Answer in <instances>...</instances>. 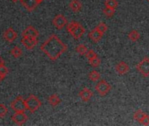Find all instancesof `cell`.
<instances>
[{"label": "cell", "instance_id": "cell-19", "mask_svg": "<svg viewBox=\"0 0 149 126\" xmlns=\"http://www.w3.org/2000/svg\"><path fill=\"white\" fill-rule=\"evenodd\" d=\"M100 78H101V75H100V74L97 70L91 71L90 73V75H89V79L91 82H97V81L100 80Z\"/></svg>", "mask_w": 149, "mask_h": 126}, {"label": "cell", "instance_id": "cell-35", "mask_svg": "<svg viewBox=\"0 0 149 126\" xmlns=\"http://www.w3.org/2000/svg\"><path fill=\"white\" fill-rule=\"evenodd\" d=\"M146 1H148V2H149V0H146Z\"/></svg>", "mask_w": 149, "mask_h": 126}, {"label": "cell", "instance_id": "cell-25", "mask_svg": "<svg viewBox=\"0 0 149 126\" xmlns=\"http://www.w3.org/2000/svg\"><path fill=\"white\" fill-rule=\"evenodd\" d=\"M103 13L105 17L107 18H111L114 13H115V10L114 9H111V8H109V7H106L103 10Z\"/></svg>", "mask_w": 149, "mask_h": 126}, {"label": "cell", "instance_id": "cell-22", "mask_svg": "<svg viewBox=\"0 0 149 126\" xmlns=\"http://www.w3.org/2000/svg\"><path fill=\"white\" fill-rule=\"evenodd\" d=\"M22 50L19 47V46H14L12 51H11V54L14 57V58H19L22 55Z\"/></svg>", "mask_w": 149, "mask_h": 126}, {"label": "cell", "instance_id": "cell-28", "mask_svg": "<svg viewBox=\"0 0 149 126\" xmlns=\"http://www.w3.org/2000/svg\"><path fill=\"white\" fill-rule=\"evenodd\" d=\"M9 73V69L5 66V65H2L0 66V75H1L3 78H5Z\"/></svg>", "mask_w": 149, "mask_h": 126}, {"label": "cell", "instance_id": "cell-27", "mask_svg": "<svg viewBox=\"0 0 149 126\" xmlns=\"http://www.w3.org/2000/svg\"><path fill=\"white\" fill-rule=\"evenodd\" d=\"M99 32H101L102 33H106V31L108 30V26L104 23V22H101V23H99L97 26V27H96Z\"/></svg>", "mask_w": 149, "mask_h": 126}, {"label": "cell", "instance_id": "cell-8", "mask_svg": "<svg viewBox=\"0 0 149 126\" xmlns=\"http://www.w3.org/2000/svg\"><path fill=\"white\" fill-rule=\"evenodd\" d=\"M22 6L29 12H33L40 4L39 0H20Z\"/></svg>", "mask_w": 149, "mask_h": 126}, {"label": "cell", "instance_id": "cell-32", "mask_svg": "<svg viewBox=\"0 0 149 126\" xmlns=\"http://www.w3.org/2000/svg\"><path fill=\"white\" fill-rule=\"evenodd\" d=\"M3 79H4V78H3V77H2L1 75H0V82H1V81H2Z\"/></svg>", "mask_w": 149, "mask_h": 126}, {"label": "cell", "instance_id": "cell-9", "mask_svg": "<svg viewBox=\"0 0 149 126\" xmlns=\"http://www.w3.org/2000/svg\"><path fill=\"white\" fill-rule=\"evenodd\" d=\"M21 43L23 44V46L28 49V50H32L38 43V40L36 38H28V37H23L21 39Z\"/></svg>", "mask_w": 149, "mask_h": 126}, {"label": "cell", "instance_id": "cell-33", "mask_svg": "<svg viewBox=\"0 0 149 126\" xmlns=\"http://www.w3.org/2000/svg\"><path fill=\"white\" fill-rule=\"evenodd\" d=\"M12 1H13V2H14V3H16V2H18V1H19V0H12Z\"/></svg>", "mask_w": 149, "mask_h": 126}, {"label": "cell", "instance_id": "cell-26", "mask_svg": "<svg viewBox=\"0 0 149 126\" xmlns=\"http://www.w3.org/2000/svg\"><path fill=\"white\" fill-rule=\"evenodd\" d=\"M7 113H8V109H7L6 106L3 103H0V117L4 118Z\"/></svg>", "mask_w": 149, "mask_h": 126}, {"label": "cell", "instance_id": "cell-30", "mask_svg": "<svg viewBox=\"0 0 149 126\" xmlns=\"http://www.w3.org/2000/svg\"><path fill=\"white\" fill-rule=\"evenodd\" d=\"M139 123L143 125H149V116L146 114L145 116L141 119V121Z\"/></svg>", "mask_w": 149, "mask_h": 126}, {"label": "cell", "instance_id": "cell-15", "mask_svg": "<svg viewBox=\"0 0 149 126\" xmlns=\"http://www.w3.org/2000/svg\"><path fill=\"white\" fill-rule=\"evenodd\" d=\"M79 96L82 98V100L84 101V102H89L91 99V97L93 96V92L90 89H88V88H84V89H83L80 92H79Z\"/></svg>", "mask_w": 149, "mask_h": 126}, {"label": "cell", "instance_id": "cell-24", "mask_svg": "<svg viewBox=\"0 0 149 126\" xmlns=\"http://www.w3.org/2000/svg\"><path fill=\"white\" fill-rule=\"evenodd\" d=\"M145 115H146V113H144L141 109H138V110H136L135 112H134V115H133V118L135 119V120H137L139 123L141 121V119L145 116Z\"/></svg>", "mask_w": 149, "mask_h": 126}, {"label": "cell", "instance_id": "cell-12", "mask_svg": "<svg viewBox=\"0 0 149 126\" xmlns=\"http://www.w3.org/2000/svg\"><path fill=\"white\" fill-rule=\"evenodd\" d=\"M3 37H4V39H6L8 42L12 43V42H13V41L17 39L18 34H17V33H16L13 28H8V29L6 30L5 33H3Z\"/></svg>", "mask_w": 149, "mask_h": 126}, {"label": "cell", "instance_id": "cell-11", "mask_svg": "<svg viewBox=\"0 0 149 126\" xmlns=\"http://www.w3.org/2000/svg\"><path fill=\"white\" fill-rule=\"evenodd\" d=\"M22 36L23 37H28V38H38L39 36V32L37 29L32 26H27L23 32H22Z\"/></svg>", "mask_w": 149, "mask_h": 126}, {"label": "cell", "instance_id": "cell-1", "mask_svg": "<svg viewBox=\"0 0 149 126\" xmlns=\"http://www.w3.org/2000/svg\"><path fill=\"white\" fill-rule=\"evenodd\" d=\"M68 49V46L55 35L52 34L41 46L40 50L51 60H56Z\"/></svg>", "mask_w": 149, "mask_h": 126}, {"label": "cell", "instance_id": "cell-34", "mask_svg": "<svg viewBox=\"0 0 149 126\" xmlns=\"http://www.w3.org/2000/svg\"><path fill=\"white\" fill-rule=\"evenodd\" d=\"M39 1H40V3H41V2H42V1H43V0H39Z\"/></svg>", "mask_w": 149, "mask_h": 126}, {"label": "cell", "instance_id": "cell-10", "mask_svg": "<svg viewBox=\"0 0 149 126\" xmlns=\"http://www.w3.org/2000/svg\"><path fill=\"white\" fill-rule=\"evenodd\" d=\"M84 33H85V29H84V27L81 25V24H77V26L74 27L69 33L73 36V38L74 39H80L84 34Z\"/></svg>", "mask_w": 149, "mask_h": 126}, {"label": "cell", "instance_id": "cell-21", "mask_svg": "<svg viewBox=\"0 0 149 126\" xmlns=\"http://www.w3.org/2000/svg\"><path fill=\"white\" fill-rule=\"evenodd\" d=\"M104 6L106 7L116 10V8L118 7V1H117V0H105Z\"/></svg>", "mask_w": 149, "mask_h": 126}, {"label": "cell", "instance_id": "cell-14", "mask_svg": "<svg viewBox=\"0 0 149 126\" xmlns=\"http://www.w3.org/2000/svg\"><path fill=\"white\" fill-rule=\"evenodd\" d=\"M103 35L104 33H102L101 32H99L97 28L93 29L92 31H91L89 33V38L95 43H97L101 40V39L103 38Z\"/></svg>", "mask_w": 149, "mask_h": 126}, {"label": "cell", "instance_id": "cell-13", "mask_svg": "<svg viewBox=\"0 0 149 126\" xmlns=\"http://www.w3.org/2000/svg\"><path fill=\"white\" fill-rule=\"evenodd\" d=\"M129 66L126 64V63L125 61H120L118 62V64L116 65L115 67V70L116 72L120 75H125L126 73H128L129 71Z\"/></svg>", "mask_w": 149, "mask_h": 126}, {"label": "cell", "instance_id": "cell-3", "mask_svg": "<svg viewBox=\"0 0 149 126\" xmlns=\"http://www.w3.org/2000/svg\"><path fill=\"white\" fill-rule=\"evenodd\" d=\"M137 70L140 75H142L144 77L149 76V58L145 57L139 64L136 66Z\"/></svg>", "mask_w": 149, "mask_h": 126}, {"label": "cell", "instance_id": "cell-4", "mask_svg": "<svg viewBox=\"0 0 149 126\" xmlns=\"http://www.w3.org/2000/svg\"><path fill=\"white\" fill-rule=\"evenodd\" d=\"M111 89V85H110L106 81H104V80H101V81L96 85V87H95L96 91H97V94H98L99 96H106V95L110 92Z\"/></svg>", "mask_w": 149, "mask_h": 126}, {"label": "cell", "instance_id": "cell-17", "mask_svg": "<svg viewBox=\"0 0 149 126\" xmlns=\"http://www.w3.org/2000/svg\"><path fill=\"white\" fill-rule=\"evenodd\" d=\"M48 102H49L53 107H55V106H57V105L61 102V98H60L57 95L54 94V95H52V96H50L48 97Z\"/></svg>", "mask_w": 149, "mask_h": 126}, {"label": "cell", "instance_id": "cell-7", "mask_svg": "<svg viewBox=\"0 0 149 126\" xmlns=\"http://www.w3.org/2000/svg\"><path fill=\"white\" fill-rule=\"evenodd\" d=\"M13 121L19 125L24 124L27 120V116L24 113V111H16V113L12 116Z\"/></svg>", "mask_w": 149, "mask_h": 126}, {"label": "cell", "instance_id": "cell-29", "mask_svg": "<svg viewBox=\"0 0 149 126\" xmlns=\"http://www.w3.org/2000/svg\"><path fill=\"white\" fill-rule=\"evenodd\" d=\"M85 56H86V58H87L88 60H91V59H93L94 57L97 56V54L93 50H88V52L86 53Z\"/></svg>", "mask_w": 149, "mask_h": 126}, {"label": "cell", "instance_id": "cell-6", "mask_svg": "<svg viewBox=\"0 0 149 126\" xmlns=\"http://www.w3.org/2000/svg\"><path fill=\"white\" fill-rule=\"evenodd\" d=\"M67 24H68L67 19H66L63 15H61V14L56 15V16L54 17V19H53V25H54L58 30L62 29Z\"/></svg>", "mask_w": 149, "mask_h": 126}, {"label": "cell", "instance_id": "cell-5", "mask_svg": "<svg viewBox=\"0 0 149 126\" xmlns=\"http://www.w3.org/2000/svg\"><path fill=\"white\" fill-rule=\"evenodd\" d=\"M10 107L15 111H24L25 112V110L26 109V100H24V98L21 96H19L10 104Z\"/></svg>", "mask_w": 149, "mask_h": 126}, {"label": "cell", "instance_id": "cell-20", "mask_svg": "<svg viewBox=\"0 0 149 126\" xmlns=\"http://www.w3.org/2000/svg\"><path fill=\"white\" fill-rule=\"evenodd\" d=\"M89 62H90V65H91V67H93V68H97V67H99L100 64H101V60H100V58H99L98 56H96V57H94L93 59L89 60Z\"/></svg>", "mask_w": 149, "mask_h": 126}, {"label": "cell", "instance_id": "cell-2", "mask_svg": "<svg viewBox=\"0 0 149 126\" xmlns=\"http://www.w3.org/2000/svg\"><path fill=\"white\" fill-rule=\"evenodd\" d=\"M26 109H28L30 112L33 113L41 106V102L36 96L30 95L26 99Z\"/></svg>", "mask_w": 149, "mask_h": 126}, {"label": "cell", "instance_id": "cell-23", "mask_svg": "<svg viewBox=\"0 0 149 126\" xmlns=\"http://www.w3.org/2000/svg\"><path fill=\"white\" fill-rule=\"evenodd\" d=\"M88 48H87V46H85L84 45H78L77 47H76V51H77V53H78L79 54H81V55H85L86 54V53L88 52Z\"/></svg>", "mask_w": 149, "mask_h": 126}, {"label": "cell", "instance_id": "cell-31", "mask_svg": "<svg viewBox=\"0 0 149 126\" xmlns=\"http://www.w3.org/2000/svg\"><path fill=\"white\" fill-rule=\"evenodd\" d=\"M2 65H5V60H3V58L0 56V66H2Z\"/></svg>", "mask_w": 149, "mask_h": 126}, {"label": "cell", "instance_id": "cell-16", "mask_svg": "<svg viewBox=\"0 0 149 126\" xmlns=\"http://www.w3.org/2000/svg\"><path fill=\"white\" fill-rule=\"evenodd\" d=\"M82 7H83V5H82V3L79 1V0H72V1L69 3V8L74 12H80Z\"/></svg>", "mask_w": 149, "mask_h": 126}, {"label": "cell", "instance_id": "cell-18", "mask_svg": "<svg viewBox=\"0 0 149 126\" xmlns=\"http://www.w3.org/2000/svg\"><path fill=\"white\" fill-rule=\"evenodd\" d=\"M140 37V34L139 33V32L137 30H132L129 33H128V38L130 40L132 41H137Z\"/></svg>", "mask_w": 149, "mask_h": 126}]
</instances>
